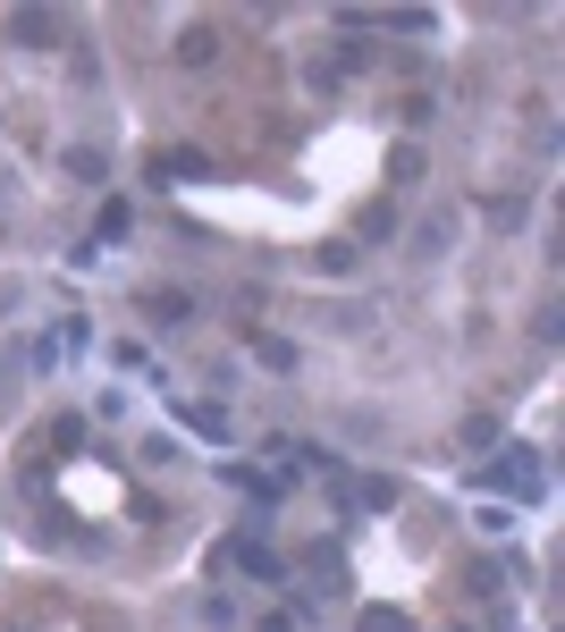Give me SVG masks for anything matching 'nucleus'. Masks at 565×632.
Segmentation results:
<instances>
[{
	"label": "nucleus",
	"instance_id": "obj_3",
	"mask_svg": "<svg viewBox=\"0 0 565 632\" xmlns=\"http://www.w3.org/2000/svg\"><path fill=\"white\" fill-rule=\"evenodd\" d=\"M178 60H187V68H203V60H212V26H187V42H178Z\"/></svg>",
	"mask_w": 565,
	"mask_h": 632
},
{
	"label": "nucleus",
	"instance_id": "obj_4",
	"mask_svg": "<svg viewBox=\"0 0 565 632\" xmlns=\"http://www.w3.org/2000/svg\"><path fill=\"white\" fill-rule=\"evenodd\" d=\"M262 632H296V616H262Z\"/></svg>",
	"mask_w": 565,
	"mask_h": 632
},
{
	"label": "nucleus",
	"instance_id": "obj_1",
	"mask_svg": "<svg viewBox=\"0 0 565 632\" xmlns=\"http://www.w3.org/2000/svg\"><path fill=\"white\" fill-rule=\"evenodd\" d=\"M481 220H490V228H524V194H490Z\"/></svg>",
	"mask_w": 565,
	"mask_h": 632
},
{
	"label": "nucleus",
	"instance_id": "obj_2",
	"mask_svg": "<svg viewBox=\"0 0 565 632\" xmlns=\"http://www.w3.org/2000/svg\"><path fill=\"white\" fill-rule=\"evenodd\" d=\"M354 632H413V624L397 616V607H363V616H354Z\"/></svg>",
	"mask_w": 565,
	"mask_h": 632
}]
</instances>
